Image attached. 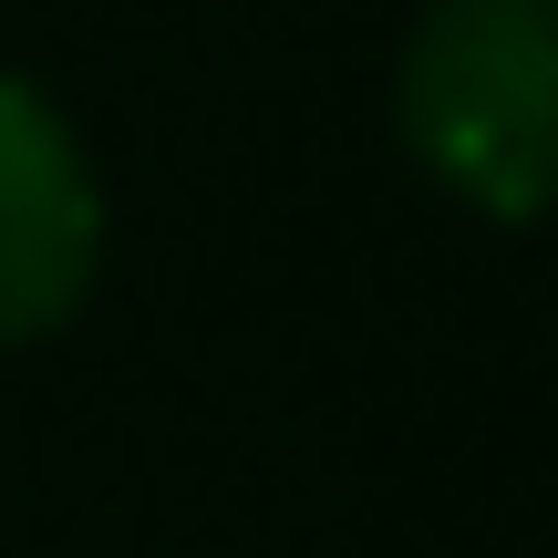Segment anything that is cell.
Instances as JSON below:
<instances>
[{"label": "cell", "mask_w": 558, "mask_h": 558, "mask_svg": "<svg viewBox=\"0 0 558 558\" xmlns=\"http://www.w3.org/2000/svg\"><path fill=\"white\" fill-rule=\"evenodd\" d=\"M104 259V186L83 166L73 124L32 94L0 83V341H41L73 320Z\"/></svg>", "instance_id": "2"}, {"label": "cell", "mask_w": 558, "mask_h": 558, "mask_svg": "<svg viewBox=\"0 0 558 558\" xmlns=\"http://www.w3.org/2000/svg\"><path fill=\"white\" fill-rule=\"evenodd\" d=\"M403 135L476 218H548L558 0H435L403 52Z\"/></svg>", "instance_id": "1"}]
</instances>
